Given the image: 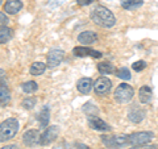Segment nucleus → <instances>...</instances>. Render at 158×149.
<instances>
[{"instance_id":"20e7f679","label":"nucleus","mask_w":158,"mask_h":149,"mask_svg":"<svg viewBox=\"0 0 158 149\" xmlns=\"http://www.w3.org/2000/svg\"><path fill=\"white\" fill-rule=\"evenodd\" d=\"M133 95H135V90H133V87L129 86V84H127V83H121V84H118L117 88L115 90L113 98H115V100L117 103L124 104V103L131 102Z\"/></svg>"},{"instance_id":"7c9ffc66","label":"nucleus","mask_w":158,"mask_h":149,"mask_svg":"<svg viewBox=\"0 0 158 149\" xmlns=\"http://www.w3.org/2000/svg\"><path fill=\"white\" fill-rule=\"evenodd\" d=\"M94 0H77V3L79 6H90Z\"/></svg>"},{"instance_id":"f8f14e48","label":"nucleus","mask_w":158,"mask_h":149,"mask_svg":"<svg viewBox=\"0 0 158 149\" xmlns=\"http://www.w3.org/2000/svg\"><path fill=\"white\" fill-rule=\"evenodd\" d=\"M78 41H79V44H83L85 46L91 45V44L98 41V34L92 31H85V32L79 33Z\"/></svg>"},{"instance_id":"f3484780","label":"nucleus","mask_w":158,"mask_h":149,"mask_svg":"<svg viewBox=\"0 0 158 149\" xmlns=\"http://www.w3.org/2000/svg\"><path fill=\"white\" fill-rule=\"evenodd\" d=\"M49 119H50V111H49V107H48V106H44L42 110L40 111L38 116H37V120H38V123H40V126H41L42 128L48 127Z\"/></svg>"},{"instance_id":"cd10ccee","label":"nucleus","mask_w":158,"mask_h":149,"mask_svg":"<svg viewBox=\"0 0 158 149\" xmlns=\"http://www.w3.org/2000/svg\"><path fill=\"white\" fill-rule=\"evenodd\" d=\"M7 23H8V17L6 16V13L0 12V27H2V25H6Z\"/></svg>"},{"instance_id":"c85d7f7f","label":"nucleus","mask_w":158,"mask_h":149,"mask_svg":"<svg viewBox=\"0 0 158 149\" xmlns=\"http://www.w3.org/2000/svg\"><path fill=\"white\" fill-rule=\"evenodd\" d=\"M7 81V74L3 69H0V84H4Z\"/></svg>"},{"instance_id":"6ab92c4d","label":"nucleus","mask_w":158,"mask_h":149,"mask_svg":"<svg viewBox=\"0 0 158 149\" xmlns=\"http://www.w3.org/2000/svg\"><path fill=\"white\" fill-rule=\"evenodd\" d=\"M13 32L11 28H8L7 25H2L0 27V44H6L9 40L12 38Z\"/></svg>"},{"instance_id":"f704fd0d","label":"nucleus","mask_w":158,"mask_h":149,"mask_svg":"<svg viewBox=\"0 0 158 149\" xmlns=\"http://www.w3.org/2000/svg\"><path fill=\"white\" fill-rule=\"evenodd\" d=\"M2 2H3V0H0V6H2Z\"/></svg>"},{"instance_id":"423d86ee","label":"nucleus","mask_w":158,"mask_h":149,"mask_svg":"<svg viewBox=\"0 0 158 149\" xmlns=\"http://www.w3.org/2000/svg\"><path fill=\"white\" fill-rule=\"evenodd\" d=\"M58 135H59V127L57 126L48 127L42 132V135L40 136V145H49V144H52L53 141L57 140Z\"/></svg>"},{"instance_id":"9b49d317","label":"nucleus","mask_w":158,"mask_h":149,"mask_svg":"<svg viewBox=\"0 0 158 149\" xmlns=\"http://www.w3.org/2000/svg\"><path fill=\"white\" fill-rule=\"evenodd\" d=\"M40 133L36 130H29L23 135V141L27 147H36L37 144H40Z\"/></svg>"},{"instance_id":"a878e982","label":"nucleus","mask_w":158,"mask_h":149,"mask_svg":"<svg viewBox=\"0 0 158 149\" xmlns=\"http://www.w3.org/2000/svg\"><path fill=\"white\" fill-rule=\"evenodd\" d=\"M145 67H146V62L142 61V59H141V61H136V62L132 65V69H133L135 71H137V73H138V71H142Z\"/></svg>"},{"instance_id":"9d476101","label":"nucleus","mask_w":158,"mask_h":149,"mask_svg":"<svg viewBox=\"0 0 158 149\" xmlns=\"http://www.w3.org/2000/svg\"><path fill=\"white\" fill-rule=\"evenodd\" d=\"M73 53L75 54L77 57H92V58H100L102 53L98 50H94V49L88 48V46H77L73 49Z\"/></svg>"},{"instance_id":"ddd939ff","label":"nucleus","mask_w":158,"mask_h":149,"mask_svg":"<svg viewBox=\"0 0 158 149\" xmlns=\"http://www.w3.org/2000/svg\"><path fill=\"white\" fill-rule=\"evenodd\" d=\"M145 115H146V112L142 110V108H138L137 106H135L128 112V119H129L132 123H141L145 119Z\"/></svg>"},{"instance_id":"b1692460","label":"nucleus","mask_w":158,"mask_h":149,"mask_svg":"<svg viewBox=\"0 0 158 149\" xmlns=\"http://www.w3.org/2000/svg\"><path fill=\"white\" fill-rule=\"evenodd\" d=\"M36 103H37V99H36V98L28 96V98H25V99H24V100L21 102V106L25 108V110H32V108L36 106Z\"/></svg>"},{"instance_id":"393cba45","label":"nucleus","mask_w":158,"mask_h":149,"mask_svg":"<svg viewBox=\"0 0 158 149\" xmlns=\"http://www.w3.org/2000/svg\"><path fill=\"white\" fill-rule=\"evenodd\" d=\"M116 75H117L118 78L124 79V81H129V79H131V73H129V70H128L127 67L118 69V70L116 71Z\"/></svg>"},{"instance_id":"4468645a","label":"nucleus","mask_w":158,"mask_h":149,"mask_svg":"<svg viewBox=\"0 0 158 149\" xmlns=\"http://www.w3.org/2000/svg\"><path fill=\"white\" fill-rule=\"evenodd\" d=\"M77 88H78L79 92L85 94V95L90 94L91 90L94 88V83L91 81V78H81L77 83Z\"/></svg>"},{"instance_id":"39448f33","label":"nucleus","mask_w":158,"mask_h":149,"mask_svg":"<svg viewBox=\"0 0 158 149\" xmlns=\"http://www.w3.org/2000/svg\"><path fill=\"white\" fill-rule=\"evenodd\" d=\"M153 138H154V133L153 132H149V131L135 132L132 135H129V144L135 147H141V145H146Z\"/></svg>"},{"instance_id":"f03ea898","label":"nucleus","mask_w":158,"mask_h":149,"mask_svg":"<svg viewBox=\"0 0 158 149\" xmlns=\"http://www.w3.org/2000/svg\"><path fill=\"white\" fill-rule=\"evenodd\" d=\"M19 132V121L15 117L6 119L0 123V143L8 141L16 136Z\"/></svg>"},{"instance_id":"0eeeda50","label":"nucleus","mask_w":158,"mask_h":149,"mask_svg":"<svg viewBox=\"0 0 158 149\" xmlns=\"http://www.w3.org/2000/svg\"><path fill=\"white\" fill-rule=\"evenodd\" d=\"M63 57H65V53L63 50H59V49H52L50 52L48 53L46 56V65L48 67H57L58 65H61L63 61Z\"/></svg>"},{"instance_id":"7ed1b4c3","label":"nucleus","mask_w":158,"mask_h":149,"mask_svg":"<svg viewBox=\"0 0 158 149\" xmlns=\"http://www.w3.org/2000/svg\"><path fill=\"white\" fill-rule=\"evenodd\" d=\"M100 138L103 144L110 149H120L131 145L129 135H103Z\"/></svg>"},{"instance_id":"bb28decb","label":"nucleus","mask_w":158,"mask_h":149,"mask_svg":"<svg viewBox=\"0 0 158 149\" xmlns=\"http://www.w3.org/2000/svg\"><path fill=\"white\" fill-rule=\"evenodd\" d=\"M92 107H94V106H92L91 103H86L85 106H83V111L91 116V112H96V111H98V108H92Z\"/></svg>"},{"instance_id":"a211bd4d","label":"nucleus","mask_w":158,"mask_h":149,"mask_svg":"<svg viewBox=\"0 0 158 149\" xmlns=\"http://www.w3.org/2000/svg\"><path fill=\"white\" fill-rule=\"evenodd\" d=\"M11 102V92L9 88L7 87V84H0V106L6 107L7 104Z\"/></svg>"},{"instance_id":"412c9836","label":"nucleus","mask_w":158,"mask_h":149,"mask_svg":"<svg viewBox=\"0 0 158 149\" xmlns=\"http://www.w3.org/2000/svg\"><path fill=\"white\" fill-rule=\"evenodd\" d=\"M144 4V0H121V7L124 9H136Z\"/></svg>"},{"instance_id":"c756f323","label":"nucleus","mask_w":158,"mask_h":149,"mask_svg":"<svg viewBox=\"0 0 158 149\" xmlns=\"http://www.w3.org/2000/svg\"><path fill=\"white\" fill-rule=\"evenodd\" d=\"M74 149H91L88 145H86V144H78L75 143L74 144Z\"/></svg>"},{"instance_id":"72a5a7b5","label":"nucleus","mask_w":158,"mask_h":149,"mask_svg":"<svg viewBox=\"0 0 158 149\" xmlns=\"http://www.w3.org/2000/svg\"><path fill=\"white\" fill-rule=\"evenodd\" d=\"M135 149H158V147L157 145H153V147H145V148H142V145H141V148H135Z\"/></svg>"},{"instance_id":"2f4dec72","label":"nucleus","mask_w":158,"mask_h":149,"mask_svg":"<svg viewBox=\"0 0 158 149\" xmlns=\"http://www.w3.org/2000/svg\"><path fill=\"white\" fill-rule=\"evenodd\" d=\"M54 149H69V145L66 143H59L57 147H54Z\"/></svg>"},{"instance_id":"aec40b11","label":"nucleus","mask_w":158,"mask_h":149,"mask_svg":"<svg viewBox=\"0 0 158 149\" xmlns=\"http://www.w3.org/2000/svg\"><path fill=\"white\" fill-rule=\"evenodd\" d=\"M46 70V65L44 62H34L32 63L31 69H29V73L32 74V75L37 77V75H41V74H44V71Z\"/></svg>"},{"instance_id":"1a4fd4ad","label":"nucleus","mask_w":158,"mask_h":149,"mask_svg":"<svg viewBox=\"0 0 158 149\" xmlns=\"http://www.w3.org/2000/svg\"><path fill=\"white\" fill-rule=\"evenodd\" d=\"M88 126H90L92 130L99 131V132L111 131V126H108L104 120H102V119L98 117V116H90L88 117Z\"/></svg>"},{"instance_id":"4be33fe9","label":"nucleus","mask_w":158,"mask_h":149,"mask_svg":"<svg viewBox=\"0 0 158 149\" xmlns=\"http://www.w3.org/2000/svg\"><path fill=\"white\" fill-rule=\"evenodd\" d=\"M98 70L102 74H113V73L117 71L115 65H112V63H110V62H100L98 65Z\"/></svg>"},{"instance_id":"473e14b6","label":"nucleus","mask_w":158,"mask_h":149,"mask_svg":"<svg viewBox=\"0 0 158 149\" xmlns=\"http://www.w3.org/2000/svg\"><path fill=\"white\" fill-rule=\"evenodd\" d=\"M0 149H19V147L16 145V144H9V145H6V147L0 148Z\"/></svg>"},{"instance_id":"6e6552de","label":"nucleus","mask_w":158,"mask_h":149,"mask_svg":"<svg viewBox=\"0 0 158 149\" xmlns=\"http://www.w3.org/2000/svg\"><path fill=\"white\" fill-rule=\"evenodd\" d=\"M111 88H112V82L107 77L98 78L95 83H94V90H95L98 95H106V94L111 91Z\"/></svg>"},{"instance_id":"f257e3e1","label":"nucleus","mask_w":158,"mask_h":149,"mask_svg":"<svg viewBox=\"0 0 158 149\" xmlns=\"http://www.w3.org/2000/svg\"><path fill=\"white\" fill-rule=\"evenodd\" d=\"M91 19L92 21L96 24L99 27H103V28H111L115 25L116 23V17L110 9L103 7V6H99L92 11L91 13Z\"/></svg>"},{"instance_id":"dca6fc26","label":"nucleus","mask_w":158,"mask_h":149,"mask_svg":"<svg viewBox=\"0 0 158 149\" xmlns=\"http://www.w3.org/2000/svg\"><path fill=\"white\" fill-rule=\"evenodd\" d=\"M153 98V91L149 86H142L140 90H138V99H140L141 103H149Z\"/></svg>"},{"instance_id":"2eb2a0df","label":"nucleus","mask_w":158,"mask_h":149,"mask_svg":"<svg viewBox=\"0 0 158 149\" xmlns=\"http://www.w3.org/2000/svg\"><path fill=\"white\" fill-rule=\"evenodd\" d=\"M23 8V2L21 0H7L4 4V11L9 15H15L20 12V9Z\"/></svg>"},{"instance_id":"5701e85b","label":"nucleus","mask_w":158,"mask_h":149,"mask_svg":"<svg viewBox=\"0 0 158 149\" xmlns=\"http://www.w3.org/2000/svg\"><path fill=\"white\" fill-rule=\"evenodd\" d=\"M37 88H38V84L34 82V81H28V82H25V83L21 84V90H23L24 92H27V94H33V92H36Z\"/></svg>"}]
</instances>
